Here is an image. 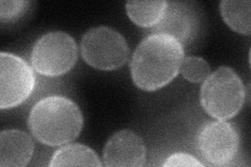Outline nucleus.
I'll list each match as a JSON object with an SVG mask.
<instances>
[{
    "label": "nucleus",
    "mask_w": 251,
    "mask_h": 167,
    "mask_svg": "<svg viewBox=\"0 0 251 167\" xmlns=\"http://www.w3.org/2000/svg\"><path fill=\"white\" fill-rule=\"evenodd\" d=\"M183 59V46L175 38L164 34L148 36L133 53L130 64L133 82L141 90H158L178 75Z\"/></svg>",
    "instance_id": "nucleus-1"
},
{
    "label": "nucleus",
    "mask_w": 251,
    "mask_h": 167,
    "mask_svg": "<svg viewBox=\"0 0 251 167\" xmlns=\"http://www.w3.org/2000/svg\"><path fill=\"white\" fill-rule=\"evenodd\" d=\"M28 128L43 144L59 146L78 137L83 128V115L72 99L53 95L39 100L33 107Z\"/></svg>",
    "instance_id": "nucleus-2"
},
{
    "label": "nucleus",
    "mask_w": 251,
    "mask_h": 167,
    "mask_svg": "<svg viewBox=\"0 0 251 167\" xmlns=\"http://www.w3.org/2000/svg\"><path fill=\"white\" fill-rule=\"evenodd\" d=\"M245 87L233 69L218 68L204 81L200 101L203 109L218 120H227L237 115L244 106Z\"/></svg>",
    "instance_id": "nucleus-3"
},
{
    "label": "nucleus",
    "mask_w": 251,
    "mask_h": 167,
    "mask_svg": "<svg viewBox=\"0 0 251 167\" xmlns=\"http://www.w3.org/2000/svg\"><path fill=\"white\" fill-rule=\"evenodd\" d=\"M84 61L99 70H114L124 66L130 49L126 39L108 26L93 27L86 31L81 41Z\"/></svg>",
    "instance_id": "nucleus-4"
},
{
    "label": "nucleus",
    "mask_w": 251,
    "mask_h": 167,
    "mask_svg": "<svg viewBox=\"0 0 251 167\" xmlns=\"http://www.w3.org/2000/svg\"><path fill=\"white\" fill-rule=\"evenodd\" d=\"M76 60V43L64 31H51L42 36L30 54L33 68L38 73L50 77L67 73L75 65Z\"/></svg>",
    "instance_id": "nucleus-5"
},
{
    "label": "nucleus",
    "mask_w": 251,
    "mask_h": 167,
    "mask_svg": "<svg viewBox=\"0 0 251 167\" xmlns=\"http://www.w3.org/2000/svg\"><path fill=\"white\" fill-rule=\"evenodd\" d=\"M36 85L34 71L14 53H0V108L12 109L25 102Z\"/></svg>",
    "instance_id": "nucleus-6"
},
{
    "label": "nucleus",
    "mask_w": 251,
    "mask_h": 167,
    "mask_svg": "<svg viewBox=\"0 0 251 167\" xmlns=\"http://www.w3.org/2000/svg\"><path fill=\"white\" fill-rule=\"evenodd\" d=\"M239 144L235 126L223 120L206 122L197 135L199 154L210 165H228L237 156Z\"/></svg>",
    "instance_id": "nucleus-7"
},
{
    "label": "nucleus",
    "mask_w": 251,
    "mask_h": 167,
    "mask_svg": "<svg viewBox=\"0 0 251 167\" xmlns=\"http://www.w3.org/2000/svg\"><path fill=\"white\" fill-rule=\"evenodd\" d=\"M200 29V16L191 2H168L161 20L151 28L153 34L175 38L182 46L192 43Z\"/></svg>",
    "instance_id": "nucleus-8"
},
{
    "label": "nucleus",
    "mask_w": 251,
    "mask_h": 167,
    "mask_svg": "<svg viewBox=\"0 0 251 167\" xmlns=\"http://www.w3.org/2000/svg\"><path fill=\"white\" fill-rule=\"evenodd\" d=\"M147 148L139 135L131 130L115 133L104 147V165L109 167L143 166L146 162Z\"/></svg>",
    "instance_id": "nucleus-9"
},
{
    "label": "nucleus",
    "mask_w": 251,
    "mask_h": 167,
    "mask_svg": "<svg viewBox=\"0 0 251 167\" xmlns=\"http://www.w3.org/2000/svg\"><path fill=\"white\" fill-rule=\"evenodd\" d=\"M35 145L28 134L19 130H5L0 134V166L23 167L28 164Z\"/></svg>",
    "instance_id": "nucleus-10"
},
{
    "label": "nucleus",
    "mask_w": 251,
    "mask_h": 167,
    "mask_svg": "<svg viewBox=\"0 0 251 167\" xmlns=\"http://www.w3.org/2000/svg\"><path fill=\"white\" fill-rule=\"evenodd\" d=\"M51 167L62 166H97L101 162L94 150L83 144H69L59 148L50 159Z\"/></svg>",
    "instance_id": "nucleus-11"
},
{
    "label": "nucleus",
    "mask_w": 251,
    "mask_h": 167,
    "mask_svg": "<svg viewBox=\"0 0 251 167\" xmlns=\"http://www.w3.org/2000/svg\"><path fill=\"white\" fill-rule=\"evenodd\" d=\"M168 1H128L126 3V11L129 18L140 27H153L158 23L164 11L167 9Z\"/></svg>",
    "instance_id": "nucleus-12"
},
{
    "label": "nucleus",
    "mask_w": 251,
    "mask_h": 167,
    "mask_svg": "<svg viewBox=\"0 0 251 167\" xmlns=\"http://www.w3.org/2000/svg\"><path fill=\"white\" fill-rule=\"evenodd\" d=\"M250 7L249 0H224L220 3L222 17L232 30L242 35H250Z\"/></svg>",
    "instance_id": "nucleus-13"
},
{
    "label": "nucleus",
    "mask_w": 251,
    "mask_h": 167,
    "mask_svg": "<svg viewBox=\"0 0 251 167\" xmlns=\"http://www.w3.org/2000/svg\"><path fill=\"white\" fill-rule=\"evenodd\" d=\"M179 72L183 77L192 83H200L205 81L210 74V67L208 63L198 57H187L183 59Z\"/></svg>",
    "instance_id": "nucleus-14"
},
{
    "label": "nucleus",
    "mask_w": 251,
    "mask_h": 167,
    "mask_svg": "<svg viewBox=\"0 0 251 167\" xmlns=\"http://www.w3.org/2000/svg\"><path fill=\"white\" fill-rule=\"evenodd\" d=\"M29 1L1 0L0 1V19L2 23L15 22L20 19L29 9Z\"/></svg>",
    "instance_id": "nucleus-15"
},
{
    "label": "nucleus",
    "mask_w": 251,
    "mask_h": 167,
    "mask_svg": "<svg viewBox=\"0 0 251 167\" xmlns=\"http://www.w3.org/2000/svg\"><path fill=\"white\" fill-rule=\"evenodd\" d=\"M163 166L168 167H177V166H187V167H202L204 166L198 159H196L194 156L184 154V153H178L170 156L167 161L164 162Z\"/></svg>",
    "instance_id": "nucleus-16"
}]
</instances>
